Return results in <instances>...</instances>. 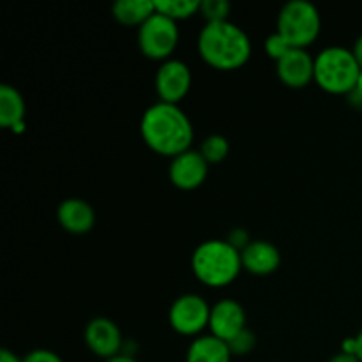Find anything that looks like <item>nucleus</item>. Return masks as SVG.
Segmentation results:
<instances>
[{
    "mask_svg": "<svg viewBox=\"0 0 362 362\" xmlns=\"http://www.w3.org/2000/svg\"><path fill=\"white\" fill-rule=\"evenodd\" d=\"M83 339L85 345L88 346V350H90L95 357H99V359L108 361L120 356V349H122V332H120L119 325L113 320H110V318H92V320L85 325Z\"/></svg>",
    "mask_w": 362,
    "mask_h": 362,
    "instance_id": "1a4fd4ad",
    "label": "nucleus"
},
{
    "mask_svg": "<svg viewBox=\"0 0 362 362\" xmlns=\"http://www.w3.org/2000/svg\"><path fill=\"white\" fill-rule=\"evenodd\" d=\"M232 6L226 0H202L200 14L204 16L205 23H218V21H228V14Z\"/></svg>",
    "mask_w": 362,
    "mask_h": 362,
    "instance_id": "aec40b11",
    "label": "nucleus"
},
{
    "mask_svg": "<svg viewBox=\"0 0 362 362\" xmlns=\"http://www.w3.org/2000/svg\"><path fill=\"white\" fill-rule=\"evenodd\" d=\"M211 310L207 300L198 293H184L177 297L168 311L170 327L180 336H197L209 329Z\"/></svg>",
    "mask_w": 362,
    "mask_h": 362,
    "instance_id": "0eeeda50",
    "label": "nucleus"
},
{
    "mask_svg": "<svg viewBox=\"0 0 362 362\" xmlns=\"http://www.w3.org/2000/svg\"><path fill=\"white\" fill-rule=\"evenodd\" d=\"M230 152V144L223 134H211L202 141L200 154L204 156L209 165H219L226 159Z\"/></svg>",
    "mask_w": 362,
    "mask_h": 362,
    "instance_id": "6ab92c4d",
    "label": "nucleus"
},
{
    "mask_svg": "<svg viewBox=\"0 0 362 362\" xmlns=\"http://www.w3.org/2000/svg\"><path fill=\"white\" fill-rule=\"evenodd\" d=\"M329 362H361V361H359V357L352 356V354L339 352V354H336V356H332Z\"/></svg>",
    "mask_w": 362,
    "mask_h": 362,
    "instance_id": "b1692460",
    "label": "nucleus"
},
{
    "mask_svg": "<svg viewBox=\"0 0 362 362\" xmlns=\"http://www.w3.org/2000/svg\"><path fill=\"white\" fill-rule=\"evenodd\" d=\"M0 362H23V359H20V357L14 352H11V350L2 349L0 350Z\"/></svg>",
    "mask_w": 362,
    "mask_h": 362,
    "instance_id": "393cba45",
    "label": "nucleus"
},
{
    "mask_svg": "<svg viewBox=\"0 0 362 362\" xmlns=\"http://www.w3.org/2000/svg\"><path fill=\"white\" fill-rule=\"evenodd\" d=\"M198 53L212 69L235 71L246 66L253 53L250 35L233 21L205 23L198 34Z\"/></svg>",
    "mask_w": 362,
    "mask_h": 362,
    "instance_id": "f03ea898",
    "label": "nucleus"
},
{
    "mask_svg": "<svg viewBox=\"0 0 362 362\" xmlns=\"http://www.w3.org/2000/svg\"><path fill=\"white\" fill-rule=\"evenodd\" d=\"M105 362H138V361L133 359V357L124 356V354H120V356L113 357V359H108V361H105Z\"/></svg>",
    "mask_w": 362,
    "mask_h": 362,
    "instance_id": "cd10ccee",
    "label": "nucleus"
},
{
    "mask_svg": "<svg viewBox=\"0 0 362 362\" xmlns=\"http://www.w3.org/2000/svg\"><path fill=\"white\" fill-rule=\"evenodd\" d=\"M243 269L253 276L274 274L281 265V253L269 240H251L240 250Z\"/></svg>",
    "mask_w": 362,
    "mask_h": 362,
    "instance_id": "ddd939ff",
    "label": "nucleus"
},
{
    "mask_svg": "<svg viewBox=\"0 0 362 362\" xmlns=\"http://www.w3.org/2000/svg\"><path fill=\"white\" fill-rule=\"evenodd\" d=\"M276 74L285 87L296 90L306 88L315 81V57L308 49H290L276 62Z\"/></svg>",
    "mask_w": 362,
    "mask_h": 362,
    "instance_id": "9b49d317",
    "label": "nucleus"
},
{
    "mask_svg": "<svg viewBox=\"0 0 362 362\" xmlns=\"http://www.w3.org/2000/svg\"><path fill=\"white\" fill-rule=\"evenodd\" d=\"M140 133L152 152L165 158H177L191 151L194 129L187 113L179 105L154 103L141 115Z\"/></svg>",
    "mask_w": 362,
    "mask_h": 362,
    "instance_id": "f257e3e1",
    "label": "nucleus"
},
{
    "mask_svg": "<svg viewBox=\"0 0 362 362\" xmlns=\"http://www.w3.org/2000/svg\"><path fill=\"white\" fill-rule=\"evenodd\" d=\"M232 352L228 345L216 336H198L191 341L186 354V362H230Z\"/></svg>",
    "mask_w": 362,
    "mask_h": 362,
    "instance_id": "dca6fc26",
    "label": "nucleus"
},
{
    "mask_svg": "<svg viewBox=\"0 0 362 362\" xmlns=\"http://www.w3.org/2000/svg\"><path fill=\"white\" fill-rule=\"evenodd\" d=\"M202 0H154L156 11L173 21L189 20L200 13Z\"/></svg>",
    "mask_w": 362,
    "mask_h": 362,
    "instance_id": "a211bd4d",
    "label": "nucleus"
},
{
    "mask_svg": "<svg viewBox=\"0 0 362 362\" xmlns=\"http://www.w3.org/2000/svg\"><path fill=\"white\" fill-rule=\"evenodd\" d=\"M362 67L352 49L327 46L315 57V83L332 95H350L357 87Z\"/></svg>",
    "mask_w": 362,
    "mask_h": 362,
    "instance_id": "20e7f679",
    "label": "nucleus"
},
{
    "mask_svg": "<svg viewBox=\"0 0 362 362\" xmlns=\"http://www.w3.org/2000/svg\"><path fill=\"white\" fill-rule=\"evenodd\" d=\"M226 345H228L232 356H247V354L255 349V345H257V336H255L250 329H244L243 332H239V334H237L232 341L226 343Z\"/></svg>",
    "mask_w": 362,
    "mask_h": 362,
    "instance_id": "412c9836",
    "label": "nucleus"
},
{
    "mask_svg": "<svg viewBox=\"0 0 362 362\" xmlns=\"http://www.w3.org/2000/svg\"><path fill=\"white\" fill-rule=\"evenodd\" d=\"M154 13V0H119L112 6L113 18L124 27L140 28Z\"/></svg>",
    "mask_w": 362,
    "mask_h": 362,
    "instance_id": "f3484780",
    "label": "nucleus"
},
{
    "mask_svg": "<svg viewBox=\"0 0 362 362\" xmlns=\"http://www.w3.org/2000/svg\"><path fill=\"white\" fill-rule=\"evenodd\" d=\"M352 52H354V55H356V59H357V62H359V66L362 67V34L356 39V42H354Z\"/></svg>",
    "mask_w": 362,
    "mask_h": 362,
    "instance_id": "a878e982",
    "label": "nucleus"
},
{
    "mask_svg": "<svg viewBox=\"0 0 362 362\" xmlns=\"http://www.w3.org/2000/svg\"><path fill=\"white\" fill-rule=\"evenodd\" d=\"M322 18L317 7L306 0H292L279 9L276 32L292 48L308 49L320 35Z\"/></svg>",
    "mask_w": 362,
    "mask_h": 362,
    "instance_id": "39448f33",
    "label": "nucleus"
},
{
    "mask_svg": "<svg viewBox=\"0 0 362 362\" xmlns=\"http://www.w3.org/2000/svg\"><path fill=\"white\" fill-rule=\"evenodd\" d=\"M209 163L200 151H187L170 161V182L180 191H194L205 182L209 175Z\"/></svg>",
    "mask_w": 362,
    "mask_h": 362,
    "instance_id": "9d476101",
    "label": "nucleus"
},
{
    "mask_svg": "<svg viewBox=\"0 0 362 362\" xmlns=\"http://www.w3.org/2000/svg\"><path fill=\"white\" fill-rule=\"evenodd\" d=\"M191 83H193V74L189 66L177 59L163 62L154 80L159 101L168 105H180V101L189 94Z\"/></svg>",
    "mask_w": 362,
    "mask_h": 362,
    "instance_id": "6e6552de",
    "label": "nucleus"
},
{
    "mask_svg": "<svg viewBox=\"0 0 362 362\" xmlns=\"http://www.w3.org/2000/svg\"><path fill=\"white\" fill-rule=\"evenodd\" d=\"M264 49H265V53H267V57H271L274 62H278L279 59H283V57H285L286 53L293 48L285 41V39L281 37V35L278 34V32H274V34H271L264 41Z\"/></svg>",
    "mask_w": 362,
    "mask_h": 362,
    "instance_id": "4be33fe9",
    "label": "nucleus"
},
{
    "mask_svg": "<svg viewBox=\"0 0 362 362\" xmlns=\"http://www.w3.org/2000/svg\"><path fill=\"white\" fill-rule=\"evenodd\" d=\"M350 98H356L357 101L356 103H361L362 105V71H361V76H359V80H357V87H356V90L352 92V94H350Z\"/></svg>",
    "mask_w": 362,
    "mask_h": 362,
    "instance_id": "bb28decb",
    "label": "nucleus"
},
{
    "mask_svg": "<svg viewBox=\"0 0 362 362\" xmlns=\"http://www.w3.org/2000/svg\"><path fill=\"white\" fill-rule=\"evenodd\" d=\"M191 271L202 285L209 288H225L239 278L240 271H244L240 250L230 240H205L193 251Z\"/></svg>",
    "mask_w": 362,
    "mask_h": 362,
    "instance_id": "7ed1b4c3",
    "label": "nucleus"
},
{
    "mask_svg": "<svg viewBox=\"0 0 362 362\" xmlns=\"http://www.w3.org/2000/svg\"><path fill=\"white\" fill-rule=\"evenodd\" d=\"M246 311L240 303L233 299H223L216 303L211 310L209 331L221 341L228 343L246 327Z\"/></svg>",
    "mask_w": 362,
    "mask_h": 362,
    "instance_id": "f8f14e48",
    "label": "nucleus"
},
{
    "mask_svg": "<svg viewBox=\"0 0 362 362\" xmlns=\"http://www.w3.org/2000/svg\"><path fill=\"white\" fill-rule=\"evenodd\" d=\"M27 105L20 92L11 85L0 87V126L21 133L25 126Z\"/></svg>",
    "mask_w": 362,
    "mask_h": 362,
    "instance_id": "2eb2a0df",
    "label": "nucleus"
},
{
    "mask_svg": "<svg viewBox=\"0 0 362 362\" xmlns=\"http://www.w3.org/2000/svg\"><path fill=\"white\" fill-rule=\"evenodd\" d=\"M23 362H64L62 357L59 354H55L53 350L46 349H37L28 352L27 356L23 357Z\"/></svg>",
    "mask_w": 362,
    "mask_h": 362,
    "instance_id": "5701e85b",
    "label": "nucleus"
},
{
    "mask_svg": "<svg viewBox=\"0 0 362 362\" xmlns=\"http://www.w3.org/2000/svg\"><path fill=\"white\" fill-rule=\"evenodd\" d=\"M57 219L67 233L83 235L95 225V212L90 204L81 198H66L57 209Z\"/></svg>",
    "mask_w": 362,
    "mask_h": 362,
    "instance_id": "4468645a",
    "label": "nucleus"
},
{
    "mask_svg": "<svg viewBox=\"0 0 362 362\" xmlns=\"http://www.w3.org/2000/svg\"><path fill=\"white\" fill-rule=\"evenodd\" d=\"M356 343H357V352H356V356L359 357V361L362 362V331L359 332V334L356 336Z\"/></svg>",
    "mask_w": 362,
    "mask_h": 362,
    "instance_id": "c85d7f7f",
    "label": "nucleus"
},
{
    "mask_svg": "<svg viewBox=\"0 0 362 362\" xmlns=\"http://www.w3.org/2000/svg\"><path fill=\"white\" fill-rule=\"evenodd\" d=\"M177 45H179L177 21L163 16L158 11L138 28V48L148 60L166 62L172 59Z\"/></svg>",
    "mask_w": 362,
    "mask_h": 362,
    "instance_id": "423d86ee",
    "label": "nucleus"
}]
</instances>
